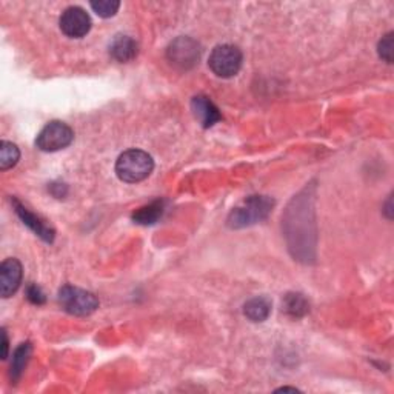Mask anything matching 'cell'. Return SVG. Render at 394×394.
Instances as JSON below:
<instances>
[{"instance_id":"5bb4252c","label":"cell","mask_w":394,"mask_h":394,"mask_svg":"<svg viewBox=\"0 0 394 394\" xmlns=\"http://www.w3.org/2000/svg\"><path fill=\"white\" fill-rule=\"evenodd\" d=\"M30 356H31V344L28 342L19 345V348L14 351L13 362H11V379L14 382L19 381L26 363L30 361Z\"/></svg>"},{"instance_id":"5b68a950","label":"cell","mask_w":394,"mask_h":394,"mask_svg":"<svg viewBox=\"0 0 394 394\" xmlns=\"http://www.w3.org/2000/svg\"><path fill=\"white\" fill-rule=\"evenodd\" d=\"M72 139H75V133H72L71 128L67 124L54 121L39 133L35 145L42 151L54 153L67 148L68 145H71Z\"/></svg>"},{"instance_id":"30bf717a","label":"cell","mask_w":394,"mask_h":394,"mask_svg":"<svg viewBox=\"0 0 394 394\" xmlns=\"http://www.w3.org/2000/svg\"><path fill=\"white\" fill-rule=\"evenodd\" d=\"M191 109H192V114H195V117L204 128L213 126L222 119L217 106L207 96H196L192 99Z\"/></svg>"},{"instance_id":"9c48e42d","label":"cell","mask_w":394,"mask_h":394,"mask_svg":"<svg viewBox=\"0 0 394 394\" xmlns=\"http://www.w3.org/2000/svg\"><path fill=\"white\" fill-rule=\"evenodd\" d=\"M13 207H14V209H16V213H17V216L21 217V221L30 228L31 231H34L35 234H38L40 239H43L45 242H53L54 241V230L53 228H50L47 224L45 222H42L40 219L35 216V214H33V213H30L28 212V208H25L19 200L17 199H13Z\"/></svg>"},{"instance_id":"ac0fdd59","label":"cell","mask_w":394,"mask_h":394,"mask_svg":"<svg viewBox=\"0 0 394 394\" xmlns=\"http://www.w3.org/2000/svg\"><path fill=\"white\" fill-rule=\"evenodd\" d=\"M379 56L381 59H383L387 63L393 62V48H394V43H393V33H388L387 35H383L382 40L379 42Z\"/></svg>"},{"instance_id":"52a82bcc","label":"cell","mask_w":394,"mask_h":394,"mask_svg":"<svg viewBox=\"0 0 394 394\" xmlns=\"http://www.w3.org/2000/svg\"><path fill=\"white\" fill-rule=\"evenodd\" d=\"M62 33L72 39H80L91 30V19L88 13L80 6H70L60 17Z\"/></svg>"},{"instance_id":"e0dca14e","label":"cell","mask_w":394,"mask_h":394,"mask_svg":"<svg viewBox=\"0 0 394 394\" xmlns=\"http://www.w3.org/2000/svg\"><path fill=\"white\" fill-rule=\"evenodd\" d=\"M119 6H121V4L116 2V0H99V2H91V8H93L94 13L100 17H113L117 10H119Z\"/></svg>"},{"instance_id":"2e32d148","label":"cell","mask_w":394,"mask_h":394,"mask_svg":"<svg viewBox=\"0 0 394 394\" xmlns=\"http://www.w3.org/2000/svg\"><path fill=\"white\" fill-rule=\"evenodd\" d=\"M283 308H285V311L290 316L302 317L310 311V304L304 296L295 292V295H288L285 297V302H283Z\"/></svg>"},{"instance_id":"8fae6325","label":"cell","mask_w":394,"mask_h":394,"mask_svg":"<svg viewBox=\"0 0 394 394\" xmlns=\"http://www.w3.org/2000/svg\"><path fill=\"white\" fill-rule=\"evenodd\" d=\"M139 47L134 39L130 35H117V38L109 45V54L119 62H130L137 56Z\"/></svg>"},{"instance_id":"4fadbf2b","label":"cell","mask_w":394,"mask_h":394,"mask_svg":"<svg viewBox=\"0 0 394 394\" xmlns=\"http://www.w3.org/2000/svg\"><path fill=\"white\" fill-rule=\"evenodd\" d=\"M162 214H163V202L162 200H154V202L137 209V212L133 214V221L141 225H153L159 221Z\"/></svg>"},{"instance_id":"6da1fadb","label":"cell","mask_w":394,"mask_h":394,"mask_svg":"<svg viewBox=\"0 0 394 394\" xmlns=\"http://www.w3.org/2000/svg\"><path fill=\"white\" fill-rule=\"evenodd\" d=\"M154 170V160L142 150H128L116 162L117 177L126 183L142 182Z\"/></svg>"},{"instance_id":"7c38bea8","label":"cell","mask_w":394,"mask_h":394,"mask_svg":"<svg viewBox=\"0 0 394 394\" xmlns=\"http://www.w3.org/2000/svg\"><path fill=\"white\" fill-rule=\"evenodd\" d=\"M243 313L253 322H263L271 313V304L265 297H254L243 307Z\"/></svg>"},{"instance_id":"d6986e66","label":"cell","mask_w":394,"mask_h":394,"mask_svg":"<svg viewBox=\"0 0 394 394\" xmlns=\"http://www.w3.org/2000/svg\"><path fill=\"white\" fill-rule=\"evenodd\" d=\"M26 297H28V300L34 305L45 304V295L38 285H30L28 287V290H26Z\"/></svg>"},{"instance_id":"277c9868","label":"cell","mask_w":394,"mask_h":394,"mask_svg":"<svg viewBox=\"0 0 394 394\" xmlns=\"http://www.w3.org/2000/svg\"><path fill=\"white\" fill-rule=\"evenodd\" d=\"M208 65L217 77L230 79L242 67V53L234 45H219L209 56Z\"/></svg>"},{"instance_id":"ba28073f","label":"cell","mask_w":394,"mask_h":394,"mask_svg":"<svg viewBox=\"0 0 394 394\" xmlns=\"http://www.w3.org/2000/svg\"><path fill=\"white\" fill-rule=\"evenodd\" d=\"M22 282V265L17 259H6L0 267V295L11 297Z\"/></svg>"},{"instance_id":"ffe728a7","label":"cell","mask_w":394,"mask_h":394,"mask_svg":"<svg viewBox=\"0 0 394 394\" xmlns=\"http://www.w3.org/2000/svg\"><path fill=\"white\" fill-rule=\"evenodd\" d=\"M2 348H4L2 357H4V359H6V357H8V336H6L5 329H2Z\"/></svg>"},{"instance_id":"3957f363","label":"cell","mask_w":394,"mask_h":394,"mask_svg":"<svg viewBox=\"0 0 394 394\" xmlns=\"http://www.w3.org/2000/svg\"><path fill=\"white\" fill-rule=\"evenodd\" d=\"M59 304L67 313L75 316H88L99 308V300L93 292L72 285H65L60 288Z\"/></svg>"},{"instance_id":"7a4b0ae2","label":"cell","mask_w":394,"mask_h":394,"mask_svg":"<svg viewBox=\"0 0 394 394\" xmlns=\"http://www.w3.org/2000/svg\"><path fill=\"white\" fill-rule=\"evenodd\" d=\"M274 207V202L267 196H251L245 199L243 202L236 207L230 217H228V226L243 228L258 224L267 219Z\"/></svg>"},{"instance_id":"9a60e30c","label":"cell","mask_w":394,"mask_h":394,"mask_svg":"<svg viewBox=\"0 0 394 394\" xmlns=\"http://www.w3.org/2000/svg\"><path fill=\"white\" fill-rule=\"evenodd\" d=\"M21 159V151L11 142L4 141L0 143V170L6 171L13 168Z\"/></svg>"},{"instance_id":"8992f818","label":"cell","mask_w":394,"mask_h":394,"mask_svg":"<svg viewBox=\"0 0 394 394\" xmlns=\"http://www.w3.org/2000/svg\"><path fill=\"white\" fill-rule=\"evenodd\" d=\"M167 58L171 65L176 68L190 70L197 63L200 58V48L196 40L190 38H179L168 47Z\"/></svg>"}]
</instances>
